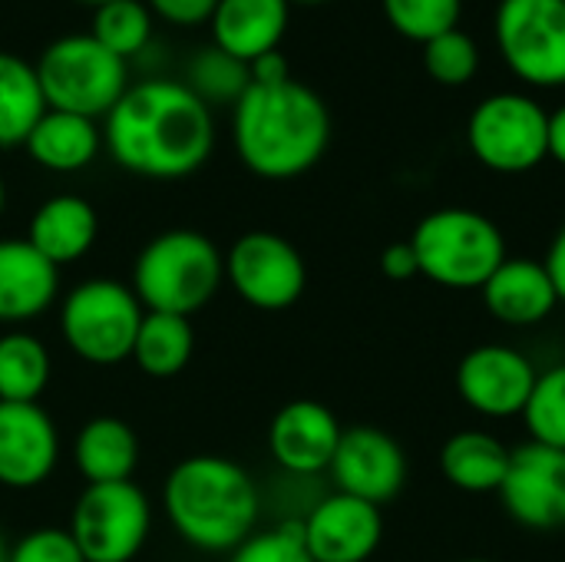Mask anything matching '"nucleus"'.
Segmentation results:
<instances>
[{
    "label": "nucleus",
    "mask_w": 565,
    "mask_h": 562,
    "mask_svg": "<svg viewBox=\"0 0 565 562\" xmlns=\"http://www.w3.org/2000/svg\"><path fill=\"white\" fill-rule=\"evenodd\" d=\"M113 162L142 179H185L215 149L212 109L179 79L132 83L106 116Z\"/></svg>",
    "instance_id": "obj_1"
},
{
    "label": "nucleus",
    "mask_w": 565,
    "mask_h": 562,
    "mask_svg": "<svg viewBox=\"0 0 565 562\" xmlns=\"http://www.w3.org/2000/svg\"><path fill=\"white\" fill-rule=\"evenodd\" d=\"M232 139L242 166L268 182H288L311 172L331 142V113L324 99L298 83H252L232 106Z\"/></svg>",
    "instance_id": "obj_2"
},
{
    "label": "nucleus",
    "mask_w": 565,
    "mask_h": 562,
    "mask_svg": "<svg viewBox=\"0 0 565 562\" xmlns=\"http://www.w3.org/2000/svg\"><path fill=\"white\" fill-rule=\"evenodd\" d=\"M162 513L172 533L192 550L228 556L255 533L262 497L252 474L232 457L192 454L169 470Z\"/></svg>",
    "instance_id": "obj_3"
},
{
    "label": "nucleus",
    "mask_w": 565,
    "mask_h": 562,
    "mask_svg": "<svg viewBox=\"0 0 565 562\" xmlns=\"http://www.w3.org/2000/svg\"><path fill=\"white\" fill-rule=\"evenodd\" d=\"M225 285V252L195 229L152 235L129 275V288L146 311L192 318Z\"/></svg>",
    "instance_id": "obj_4"
},
{
    "label": "nucleus",
    "mask_w": 565,
    "mask_h": 562,
    "mask_svg": "<svg viewBox=\"0 0 565 562\" xmlns=\"http://www.w3.org/2000/svg\"><path fill=\"white\" fill-rule=\"evenodd\" d=\"M407 242L417 255V272L450 291H480L510 258L500 225L463 205L427 212Z\"/></svg>",
    "instance_id": "obj_5"
},
{
    "label": "nucleus",
    "mask_w": 565,
    "mask_h": 562,
    "mask_svg": "<svg viewBox=\"0 0 565 562\" xmlns=\"http://www.w3.org/2000/svg\"><path fill=\"white\" fill-rule=\"evenodd\" d=\"M146 308L126 282L86 278L60 301L63 344L93 368H116L132 358Z\"/></svg>",
    "instance_id": "obj_6"
},
{
    "label": "nucleus",
    "mask_w": 565,
    "mask_h": 562,
    "mask_svg": "<svg viewBox=\"0 0 565 562\" xmlns=\"http://www.w3.org/2000/svg\"><path fill=\"white\" fill-rule=\"evenodd\" d=\"M33 66L46 109H63L86 119H106L129 89L126 60L109 53L89 33L53 40Z\"/></svg>",
    "instance_id": "obj_7"
},
{
    "label": "nucleus",
    "mask_w": 565,
    "mask_h": 562,
    "mask_svg": "<svg viewBox=\"0 0 565 562\" xmlns=\"http://www.w3.org/2000/svg\"><path fill=\"white\" fill-rule=\"evenodd\" d=\"M546 132L550 109L526 93H493L467 119L473 159L500 176H523L546 162Z\"/></svg>",
    "instance_id": "obj_8"
},
{
    "label": "nucleus",
    "mask_w": 565,
    "mask_h": 562,
    "mask_svg": "<svg viewBox=\"0 0 565 562\" xmlns=\"http://www.w3.org/2000/svg\"><path fill=\"white\" fill-rule=\"evenodd\" d=\"M66 530L86 562H132L149 540L152 503L132 480L86 484Z\"/></svg>",
    "instance_id": "obj_9"
},
{
    "label": "nucleus",
    "mask_w": 565,
    "mask_h": 562,
    "mask_svg": "<svg viewBox=\"0 0 565 562\" xmlns=\"http://www.w3.org/2000/svg\"><path fill=\"white\" fill-rule=\"evenodd\" d=\"M493 33L516 79L536 89L565 86L563 0H500Z\"/></svg>",
    "instance_id": "obj_10"
},
{
    "label": "nucleus",
    "mask_w": 565,
    "mask_h": 562,
    "mask_svg": "<svg viewBox=\"0 0 565 562\" xmlns=\"http://www.w3.org/2000/svg\"><path fill=\"white\" fill-rule=\"evenodd\" d=\"M225 282L258 311H285L308 288L305 255L278 232H245L225 252Z\"/></svg>",
    "instance_id": "obj_11"
},
{
    "label": "nucleus",
    "mask_w": 565,
    "mask_h": 562,
    "mask_svg": "<svg viewBox=\"0 0 565 562\" xmlns=\"http://www.w3.org/2000/svg\"><path fill=\"white\" fill-rule=\"evenodd\" d=\"M536 364L513 344H477L470 348L454 374L460 401L487 421L523 417L526 401L536 388Z\"/></svg>",
    "instance_id": "obj_12"
},
{
    "label": "nucleus",
    "mask_w": 565,
    "mask_h": 562,
    "mask_svg": "<svg viewBox=\"0 0 565 562\" xmlns=\"http://www.w3.org/2000/svg\"><path fill=\"white\" fill-rule=\"evenodd\" d=\"M500 503L513 523L533 533L565 527V450L520 444L510 454V470L500 487Z\"/></svg>",
    "instance_id": "obj_13"
},
{
    "label": "nucleus",
    "mask_w": 565,
    "mask_h": 562,
    "mask_svg": "<svg viewBox=\"0 0 565 562\" xmlns=\"http://www.w3.org/2000/svg\"><path fill=\"white\" fill-rule=\"evenodd\" d=\"M328 474L338 494L384 507L407 484V454L387 431L358 424L344 427Z\"/></svg>",
    "instance_id": "obj_14"
},
{
    "label": "nucleus",
    "mask_w": 565,
    "mask_h": 562,
    "mask_svg": "<svg viewBox=\"0 0 565 562\" xmlns=\"http://www.w3.org/2000/svg\"><path fill=\"white\" fill-rule=\"evenodd\" d=\"M298 523L315 562H367L384 540L381 507L338 490L318 500Z\"/></svg>",
    "instance_id": "obj_15"
},
{
    "label": "nucleus",
    "mask_w": 565,
    "mask_h": 562,
    "mask_svg": "<svg viewBox=\"0 0 565 562\" xmlns=\"http://www.w3.org/2000/svg\"><path fill=\"white\" fill-rule=\"evenodd\" d=\"M60 464L56 421L40 404L0 401V487L36 490Z\"/></svg>",
    "instance_id": "obj_16"
},
{
    "label": "nucleus",
    "mask_w": 565,
    "mask_h": 562,
    "mask_svg": "<svg viewBox=\"0 0 565 562\" xmlns=\"http://www.w3.org/2000/svg\"><path fill=\"white\" fill-rule=\"evenodd\" d=\"M341 434L344 427L328 404L298 397L271 417L268 454L291 477H318L331 467Z\"/></svg>",
    "instance_id": "obj_17"
},
{
    "label": "nucleus",
    "mask_w": 565,
    "mask_h": 562,
    "mask_svg": "<svg viewBox=\"0 0 565 562\" xmlns=\"http://www.w3.org/2000/svg\"><path fill=\"white\" fill-rule=\"evenodd\" d=\"M60 298V268L26 238H0V325L20 328L53 308Z\"/></svg>",
    "instance_id": "obj_18"
},
{
    "label": "nucleus",
    "mask_w": 565,
    "mask_h": 562,
    "mask_svg": "<svg viewBox=\"0 0 565 562\" xmlns=\"http://www.w3.org/2000/svg\"><path fill=\"white\" fill-rule=\"evenodd\" d=\"M483 308L507 328H536L556 308V285L540 258H507L480 288Z\"/></svg>",
    "instance_id": "obj_19"
},
{
    "label": "nucleus",
    "mask_w": 565,
    "mask_h": 562,
    "mask_svg": "<svg viewBox=\"0 0 565 562\" xmlns=\"http://www.w3.org/2000/svg\"><path fill=\"white\" fill-rule=\"evenodd\" d=\"M96 238H99V215L89 199L73 192L50 195L46 202H40L26 229V242L56 268L86 258Z\"/></svg>",
    "instance_id": "obj_20"
},
{
    "label": "nucleus",
    "mask_w": 565,
    "mask_h": 562,
    "mask_svg": "<svg viewBox=\"0 0 565 562\" xmlns=\"http://www.w3.org/2000/svg\"><path fill=\"white\" fill-rule=\"evenodd\" d=\"M288 17H291L288 0H218L209 23L218 50H225L242 63H252L278 50L288 30Z\"/></svg>",
    "instance_id": "obj_21"
},
{
    "label": "nucleus",
    "mask_w": 565,
    "mask_h": 562,
    "mask_svg": "<svg viewBox=\"0 0 565 562\" xmlns=\"http://www.w3.org/2000/svg\"><path fill=\"white\" fill-rule=\"evenodd\" d=\"M70 454L86 484H122L139 467V437L122 417L99 414L79 427Z\"/></svg>",
    "instance_id": "obj_22"
},
{
    "label": "nucleus",
    "mask_w": 565,
    "mask_h": 562,
    "mask_svg": "<svg viewBox=\"0 0 565 562\" xmlns=\"http://www.w3.org/2000/svg\"><path fill=\"white\" fill-rule=\"evenodd\" d=\"M510 454L513 450L490 431H457L440 447V474L460 494H500Z\"/></svg>",
    "instance_id": "obj_23"
},
{
    "label": "nucleus",
    "mask_w": 565,
    "mask_h": 562,
    "mask_svg": "<svg viewBox=\"0 0 565 562\" xmlns=\"http://www.w3.org/2000/svg\"><path fill=\"white\" fill-rule=\"evenodd\" d=\"M23 146L30 159L46 172H79L99 156L103 132L96 119L63 109H46Z\"/></svg>",
    "instance_id": "obj_24"
},
{
    "label": "nucleus",
    "mask_w": 565,
    "mask_h": 562,
    "mask_svg": "<svg viewBox=\"0 0 565 562\" xmlns=\"http://www.w3.org/2000/svg\"><path fill=\"white\" fill-rule=\"evenodd\" d=\"M195 354V328L192 318L182 315H162V311H146L136 344H132V361L136 368L152 378V381H169L189 368Z\"/></svg>",
    "instance_id": "obj_25"
},
{
    "label": "nucleus",
    "mask_w": 565,
    "mask_h": 562,
    "mask_svg": "<svg viewBox=\"0 0 565 562\" xmlns=\"http://www.w3.org/2000/svg\"><path fill=\"white\" fill-rule=\"evenodd\" d=\"M53 378L50 348L23 328L0 335V401L10 404H40Z\"/></svg>",
    "instance_id": "obj_26"
},
{
    "label": "nucleus",
    "mask_w": 565,
    "mask_h": 562,
    "mask_svg": "<svg viewBox=\"0 0 565 562\" xmlns=\"http://www.w3.org/2000/svg\"><path fill=\"white\" fill-rule=\"evenodd\" d=\"M43 113L46 99L36 66L13 53H0V149L23 146Z\"/></svg>",
    "instance_id": "obj_27"
},
{
    "label": "nucleus",
    "mask_w": 565,
    "mask_h": 562,
    "mask_svg": "<svg viewBox=\"0 0 565 562\" xmlns=\"http://www.w3.org/2000/svg\"><path fill=\"white\" fill-rule=\"evenodd\" d=\"M185 86L212 109V106H235L248 86H252V73L248 63L228 56L225 50H218L215 43L202 53L192 56L189 73H185Z\"/></svg>",
    "instance_id": "obj_28"
},
{
    "label": "nucleus",
    "mask_w": 565,
    "mask_h": 562,
    "mask_svg": "<svg viewBox=\"0 0 565 562\" xmlns=\"http://www.w3.org/2000/svg\"><path fill=\"white\" fill-rule=\"evenodd\" d=\"M89 36L103 43L119 60H129L146 50L152 36V10L142 0H109L93 13Z\"/></svg>",
    "instance_id": "obj_29"
},
{
    "label": "nucleus",
    "mask_w": 565,
    "mask_h": 562,
    "mask_svg": "<svg viewBox=\"0 0 565 562\" xmlns=\"http://www.w3.org/2000/svg\"><path fill=\"white\" fill-rule=\"evenodd\" d=\"M523 424L533 444L565 450V361L540 371L523 411Z\"/></svg>",
    "instance_id": "obj_30"
},
{
    "label": "nucleus",
    "mask_w": 565,
    "mask_h": 562,
    "mask_svg": "<svg viewBox=\"0 0 565 562\" xmlns=\"http://www.w3.org/2000/svg\"><path fill=\"white\" fill-rule=\"evenodd\" d=\"M387 23L414 43H430L434 36L457 30L463 0H381Z\"/></svg>",
    "instance_id": "obj_31"
},
{
    "label": "nucleus",
    "mask_w": 565,
    "mask_h": 562,
    "mask_svg": "<svg viewBox=\"0 0 565 562\" xmlns=\"http://www.w3.org/2000/svg\"><path fill=\"white\" fill-rule=\"evenodd\" d=\"M424 70L440 86H463L480 70V46L460 26L447 30L430 43H424Z\"/></svg>",
    "instance_id": "obj_32"
},
{
    "label": "nucleus",
    "mask_w": 565,
    "mask_h": 562,
    "mask_svg": "<svg viewBox=\"0 0 565 562\" xmlns=\"http://www.w3.org/2000/svg\"><path fill=\"white\" fill-rule=\"evenodd\" d=\"M228 562H315L305 537H301V523H281L271 530H255L242 547H235L228 553Z\"/></svg>",
    "instance_id": "obj_33"
},
{
    "label": "nucleus",
    "mask_w": 565,
    "mask_h": 562,
    "mask_svg": "<svg viewBox=\"0 0 565 562\" xmlns=\"http://www.w3.org/2000/svg\"><path fill=\"white\" fill-rule=\"evenodd\" d=\"M7 562H86L66 527H40L10 547Z\"/></svg>",
    "instance_id": "obj_34"
},
{
    "label": "nucleus",
    "mask_w": 565,
    "mask_h": 562,
    "mask_svg": "<svg viewBox=\"0 0 565 562\" xmlns=\"http://www.w3.org/2000/svg\"><path fill=\"white\" fill-rule=\"evenodd\" d=\"M146 7L162 17L166 23H175V26H199V23H209L218 0H146Z\"/></svg>",
    "instance_id": "obj_35"
},
{
    "label": "nucleus",
    "mask_w": 565,
    "mask_h": 562,
    "mask_svg": "<svg viewBox=\"0 0 565 562\" xmlns=\"http://www.w3.org/2000/svg\"><path fill=\"white\" fill-rule=\"evenodd\" d=\"M381 272L391 282H411V278H417L420 272H417V255H414L411 242H391L381 252Z\"/></svg>",
    "instance_id": "obj_36"
},
{
    "label": "nucleus",
    "mask_w": 565,
    "mask_h": 562,
    "mask_svg": "<svg viewBox=\"0 0 565 562\" xmlns=\"http://www.w3.org/2000/svg\"><path fill=\"white\" fill-rule=\"evenodd\" d=\"M248 73H252V83H262V86H271V83H285L291 79V70H288V60L281 50H271L258 60L248 63Z\"/></svg>",
    "instance_id": "obj_37"
},
{
    "label": "nucleus",
    "mask_w": 565,
    "mask_h": 562,
    "mask_svg": "<svg viewBox=\"0 0 565 562\" xmlns=\"http://www.w3.org/2000/svg\"><path fill=\"white\" fill-rule=\"evenodd\" d=\"M553 285H556V295H559V305H565V222L556 229L550 248H546V258H543Z\"/></svg>",
    "instance_id": "obj_38"
},
{
    "label": "nucleus",
    "mask_w": 565,
    "mask_h": 562,
    "mask_svg": "<svg viewBox=\"0 0 565 562\" xmlns=\"http://www.w3.org/2000/svg\"><path fill=\"white\" fill-rule=\"evenodd\" d=\"M546 156L565 169V103L550 113V132H546Z\"/></svg>",
    "instance_id": "obj_39"
},
{
    "label": "nucleus",
    "mask_w": 565,
    "mask_h": 562,
    "mask_svg": "<svg viewBox=\"0 0 565 562\" xmlns=\"http://www.w3.org/2000/svg\"><path fill=\"white\" fill-rule=\"evenodd\" d=\"M3 209H7V185H3V176H0V215H3Z\"/></svg>",
    "instance_id": "obj_40"
},
{
    "label": "nucleus",
    "mask_w": 565,
    "mask_h": 562,
    "mask_svg": "<svg viewBox=\"0 0 565 562\" xmlns=\"http://www.w3.org/2000/svg\"><path fill=\"white\" fill-rule=\"evenodd\" d=\"M10 556V547H7V540H3V533H0V562H7Z\"/></svg>",
    "instance_id": "obj_41"
},
{
    "label": "nucleus",
    "mask_w": 565,
    "mask_h": 562,
    "mask_svg": "<svg viewBox=\"0 0 565 562\" xmlns=\"http://www.w3.org/2000/svg\"><path fill=\"white\" fill-rule=\"evenodd\" d=\"M288 3H328V0H288Z\"/></svg>",
    "instance_id": "obj_42"
},
{
    "label": "nucleus",
    "mask_w": 565,
    "mask_h": 562,
    "mask_svg": "<svg viewBox=\"0 0 565 562\" xmlns=\"http://www.w3.org/2000/svg\"><path fill=\"white\" fill-rule=\"evenodd\" d=\"M457 562H497V560H483V556H470V560H457Z\"/></svg>",
    "instance_id": "obj_43"
},
{
    "label": "nucleus",
    "mask_w": 565,
    "mask_h": 562,
    "mask_svg": "<svg viewBox=\"0 0 565 562\" xmlns=\"http://www.w3.org/2000/svg\"><path fill=\"white\" fill-rule=\"evenodd\" d=\"M83 3H93V7H99V3H109V0H83Z\"/></svg>",
    "instance_id": "obj_44"
},
{
    "label": "nucleus",
    "mask_w": 565,
    "mask_h": 562,
    "mask_svg": "<svg viewBox=\"0 0 565 562\" xmlns=\"http://www.w3.org/2000/svg\"><path fill=\"white\" fill-rule=\"evenodd\" d=\"M563 3H565V0H563Z\"/></svg>",
    "instance_id": "obj_45"
}]
</instances>
